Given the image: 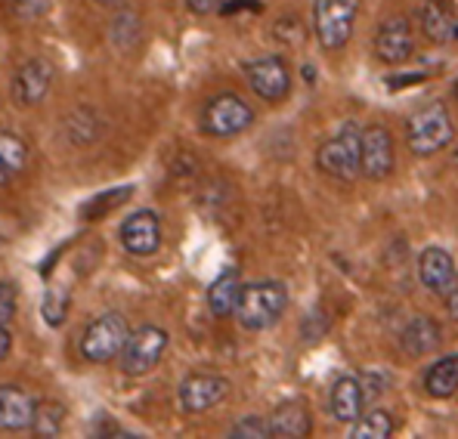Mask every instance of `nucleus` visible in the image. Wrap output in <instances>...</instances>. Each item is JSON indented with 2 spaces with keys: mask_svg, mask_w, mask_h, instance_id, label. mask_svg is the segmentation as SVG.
I'll return each mask as SVG.
<instances>
[{
  "mask_svg": "<svg viewBox=\"0 0 458 439\" xmlns=\"http://www.w3.org/2000/svg\"><path fill=\"white\" fill-rule=\"evenodd\" d=\"M285 307H288L285 285L276 279H264V282H251V285H242L233 316L245 331H267L282 319Z\"/></svg>",
  "mask_w": 458,
  "mask_h": 439,
  "instance_id": "f257e3e1",
  "label": "nucleus"
},
{
  "mask_svg": "<svg viewBox=\"0 0 458 439\" xmlns=\"http://www.w3.org/2000/svg\"><path fill=\"white\" fill-rule=\"evenodd\" d=\"M455 137L453 118H449L443 103H424L419 106L406 121V143L412 155H437L440 148H446Z\"/></svg>",
  "mask_w": 458,
  "mask_h": 439,
  "instance_id": "f03ea898",
  "label": "nucleus"
},
{
  "mask_svg": "<svg viewBox=\"0 0 458 439\" xmlns=\"http://www.w3.org/2000/svg\"><path fill=\"white\" fill-rule=\"evenodd\" d=\"M127 337H131V328H127V319L121 313H103L99 319H93L90 325L81 334V356L87 362H97V366H106V362L118 359L121 350H124Z\"/></svg>",
  "mask_w": 458,
  "mask_h": 439,
  "instance_id": "7ed1b4c3",
  "label": "nucleus"
},
{
  "mask_svg": "<svg viewBox=\"0 0 458 439\" xmlns=\"http://www.w3.org/2000/svg\"><path fill=\"white\" fill-rule=\"evenodd\" d=\"M360 146H362V131L356 124H347L332 139H326L319 146L316 165H319L322 173H328L335 180H356L360 177Z\"/></svg>",
  "mask_w": 458,
  "mask_h": 439,
  "instance_id": "20e7f679",
  "label": "nucleus"
},
{
  "mask_svg": "<svg viewBox=\"0 0 458 439\" xmlns=\"http://www.w3.org/2000/svg\"><path fill=\"white\" fill-rule=\"evenodd\" d=\"M360 16V0H316L313 29L326 50H341L353 38V25Z\"/></svg>",
  "mask_w": 458,
  "mask_h": 439,
  "instance_id": "39448f33",
  "label": "nucleus"
},
{
  "mask_svg": "<svg viewBox=\"0 0 458 439\" xmlns=\"http://www.w3.org/2000/svg\"><path fill=\"white\" fill-rule=\"evenodd\" d=\"M254 121L251 106L235 93H220V97L208 99V106L201 109V131L208 137H239L242 131H248Z\"/></svg>",
  "mask_w": 458,
  "mask_h": 439,
  "instance_id": "423d86ee",
  "label": "nucleus"
},
{
  "mask_svg": "<svg viewBox=\"0 0 458 439\" xmlns=\"http://www.w3.org/2000/svg\"><path fill=\"white\" fill-rule=\"evenodd\" d=\"M167 350V331L158 325H143L131 331L124 350H121V371L127 377H143L158 366Z\"/></svg>",
  "mask_w": 458,
  "mask_h": 439,
  "instance_id": "0eeeda50",
  "label": "nucleus"
},
{
  "mask_svg": "<svg viewBox=\"0 0 458 439\" xmlns=\"http://www.w3.org/2000/svg\"><path fill=\"white\" fill-rule=\"evenodd\" d=\"M245 78L264 103H282L292 90V74L282 56H258L245 63Z\"/></svg>",
  "mask_w": 458,
  "mask_h": 439,
  "instance_id": "6e6552de",
  "label": "nucleus"
},
{
  "mask_svg": "<svg viewBox=\"0 0 458 439\" xmlns=\"http://www.w3.org/2000/svg\"><path fill=\"white\" fill-rule=\"evenodd\" d=\"M396 152H394V137L387 127L372 124L362 131V146H360V173L369 180H387L394 173Z\"/></svg>",
  "mask_w": 458,
  "mask_h": 439,
  "instance_id": "1a4fd4ad",
  "label": "nucleus"
},
{
  "mask_svg": "<svg viewBox=\"0 0 458 439\" xmlns=\"http://www.w3.org/2000/svg\"><path fill=\"white\" fill-rule=\"evenodd\" d=\"M226 393L229 381L224 375H190L180 384L177 400L186 415H201V411H211L217 402H224Z\"/></svg>",
  "mask_w": 458,
  "mask_h": 439,
  "instance_id": "9d476101",
  "label": "nucleus"
},
{
  "mask_svg": "<svg viewBox=\"0 0 458 439\" xmlns=\"http://www.w3.org/2000/svg\"><path fill=\"white\" fill-rule=\"evenodd\" d=\"M415 53V35H412V22L403 16H394L387 22H381L378 35H375V56L387 65H400L409 63Z\"/></svg>",
  "mask_w": 458,
  "mask_h": 439,
  "instance_id": "9b49d317",
  "label": "nucleus"
},
{
  "mask_svg": "<svg viewBox=\"0 0 458 439\" xmlns=\"http://www.w3.org/2000/svg\"><path fill=\"white\" fill-rule=\"evenodd\" d=\"M121 245L133 257H152L161 248V220L152 211H137L121 226Z\"/></svg>",
  "mask_w": 458,
  "mask_h": 439,
  "instance_id": "f8f14e48",
  "label": "nucleus"
},
{
  "mask_svg": "<svg viewBox=\"0 0 458 439\" xmlns=\"http://www.w3.org/2000/svg\"><path fill=\"white\" fill-rule=\"evenodd\" d=\"M50 87H53L50 63H47V59H29V63L16 72V78H13V99H16V106H22V109H31V106L44 103Z\"/></svg>",
  "mask_w": 458,
  "mask_h": 439,
  "instance_id": "ddd939ff",
  "label": "nucleus"
},
{
  "mask_svg": "<svg viewBox=\"0 0 458 439\" xmlns=\"http://www.w3.org/2000/svg\"><path fill=\"white\" fill-rule=\"evenodd\" d=\"M419 279L430 294L446 297L453 288H458L453 254H446L443 248H428V251L419 257Z\"/></svg>",
  "mask_w": 458,
  "mask_h": 439,
  "instance_id": "4468645a",
  "label": "nucleus"
},
{
  "mask_svg": "<svg viewBox=\"0 0 458 439\" xmlns=\"http://www.w3.org/2000/svg\"><path fill=\"white\" fill-rule=\"evenodd\" d=\"M31 415H35V402L25 390L13 387V384H0V430L4 434H22L31 427Z\"/></svg>",
  "mask_w": 458,
  "mask_h": 439,
  "instance_id": "2eb2a0df",
  "label": "nucleus"
},
{
  "mask_svg": "<svg viewBox=\"0 0 458 439\" xmlns=\"http://www.w3.org/2000/svg\"><path fill=\"white\" fill-rule=\"evenodd\" d=\"M362 405H366V384H362V377L341 375L332 387V396H328L332 415L341 424H353L362 415Z\"/></svg>",
  "mask_w": 458,
  "mask_h": 439,
  "instance_id": "dca6fc26",
  "label": "nucleus"
},
{
  "mask_svg": "<svg viewBox=\"0 0 458 439\" xmlns=\"http://www.w3.org/2000/svg\"><path fill=\"white\" fill-rule=\"evenodd\" d=\"M267 427H269V436H276V439H301V436H310L313 418H310L304 402L288 400V402L276 405V411L267 418Z\"/></svg>",
  "mask_w": 458,
  "mask_h": 439,
  "instance_id": "f3484780",
  "label": "nucleus"
},
{
  "mask_svg": "<svg viewBox=\"0 0 458 439\" xmlns=\"http://www.w3.org/2000/svg\"><path fill=\"white\" fill-rule=\"evenodd\" d=\"M443 343V334H440V325H437L430 316H415L412 322H406V328L400 331V347L406 356H421L434 353L437 347Z\"/></svg>",
  "mask_w": 458,
  "mask_h": 439,
  "instance_id": "a211bd4d",
  "label": "nucleus"
},
{
  "mask_svg": "<svg viewBox=\"0 0 458 439\" xmlns=\"http://www.w3.org/2000/svg\"><path fill=\"white\" fill-rule=\"evenodd\" d=\"M455 29H458V16L453 0H428L421 6V31L428 40L446 44V40L455 38Z\"/></svg>",
  "mask_w": 458,
  "mask_h": 439,
  "instance_id": "6ab92c4d",
  "label": "nucleus"
},
{
  "mask_svg": "<svg viewBox=\"0 0 458 439\" xmlns=\"http://www.w3.org/2000/svg\"><path fill=\"white\" fill-rule=\"evenodd\" d=\"M242 294V282H239V269H224V273L214 279V285L208 288V309H211L217 319L235 313V303Z\"/></svg>",
  "mask_w": 458,
  "mask_h": 439,
  "instance_id": "aec40b11",
  "label": "nucleus"
},
{
  "mask_svg": "<svg viewBox=\"0 0 458 439\" xmlns=\"http://www.w3.org/2000/svg\"><path fill=\"white\" fill-rule=\"evenodd\" d=\"M424 390L434 400H449L458 390V353H449L443 359H437L424 375Z\"/></svg>",
  "mask_w": 458,
  "mask_h": 439,
  "instance_id": "412c9836",
  "label": "nucleus"
},
{
  "mask_svg": "<svg viewBox=\"0 0 458 439\" xmlns=\"http://www.w3.org/2000/svg\"><path fill=\"white\" fill-rule=\"evenodd\" d=\"M25 161H29V146L19 133L4 131L0 133V186L16 180L22 173Z\"/></svg>",
  "mask_w": 458,
  "mask_h": 439,
  "instance_id": "4be33fe9",
  "label": "nucleus"
},
{
  "mask_svg": "<svg viewBox=\"0 0 458 439\" xmlns=\"http://www.w3.org/2000/svg\"><path fill=\"white\" fill-rule=\"evenodd\" d=\"M356 427L350 430L353 439H387L394 434V418L387 415L384 409H375V411H366V415L356 418Z\"/></svg>",
  "mask_w": 458,
  "mask_h": 439,
  "instance_id": "5701e85b",
  "label": "nucleus"
},
{
  "mask_svg": "<svg viewBox=\"0 0 458 439\" xmlns=\"http://www.w3.org/2000/svg\"><path fill=\"white\" fill-rule=\"evenodd\" d=\"M63 418H65V409L59 402H53V400L35 402L31 430H35V436H40V439H50V436L59 434V427H63Z\"/></svg>",
  "mask_w": 458,
  "mask_h": 439,
  "instance_id": "b1692460",
  "label": "nucleus"
},
{
  "mask_svg": "<svg viewBox=\"0 0 458 439\" xmlns=\"http://www.w3.org/2000/svg\"><path fill=\"white\" fill-rule=\"evenodd\" d=\"M40 313H44V319L50 322L53 328L63 325V322H65V313H69V291H59V288H50V291L44 294V307H40Z\"/></svg>",
  "mask_w": 458,
  "mask_h": 439,
  "instance_id": "393cba45",
  "label": "nucleus"
},
{
  "mask_svg": "<svg viewBox=\"0 0 458 439\" xmlns=\"http://www.w3.org/2000/svg\"><path fill=\"white\" fill-rule=\"evenodd\" d=\"M229 436H233V439H267L269 427H267L264 418L251 415V418H242V421H235L233 430H229Z\"/></svg>",
  "mask_w": 458,
  "mask_h": 439,
  "instance_id": "a878e982",
  "label": "nucleus"
},
{
  "mask_svg": "<svg viewBox=\"0 0 458 439\" xmlns=\"http://www.w3.org/2000/svg\"><path fill=\"white\" fill-rule=\"evenodd\" d=\"M10 13L22 22H31V19H40L47 10H50V0H6Z\"/></svg>",
  "mask_w": 458,
  "mask_h": 439,
  "instance_id": "bb28decb",
  "label": "nucleus"
},
{
  "mask_svg": "<svg viewBox=\"0 0 458 439\" xmlns=\"http://www.w3.org/2000/svg\"><path fill=\"white\" fill-rule=\"evenodd\" d=\"M19 291L13 282H0V325H10V319L16 316Z\"/></svg>",
  "mask_w": 458,
  "mask_h": 439,
  "instance_id": "cd10ccee",
  "label": "nucleus"
},
{
  "mask_svg": "<svg viewBox=\"0 0 458 439\" xmlns=\"http://www.w3.org/2000/svg\"><path fill=\"white\" fill-rule=\"evenodd\" d=\"M220 4H224V0H186V6H190L195 16H208V13L220 10Z\"/></svg>",
  "mask_w": 458,
  "mask_h": 439,
  "instance_id": "c85d7f7f",
  "label": "nucleus"
},
{
  "mask_svg": "<svg viewBox=\"0 0 458 439\" xmlns=\"http://www.w3.org/2000/svg\"><path fill=\"white\" fill-rule=\"evenodd\" d=\"M239 10H254V13H258L260 4H258V0H233V4L220 6V13H224V16H233V13H239Z\"/></svg>",
  "mask_w": 458,
  "mask_h": 439,
  "instance_id": "c756f323",
  "label": "nucleus"
},
{
  "mask_svg": "<svg viewBox=\"0 0 458 439\" xmlns=\"http://www.w3.org/2000/svg\"><path fill=\"white\" fill-rule=\"evenodd\" d=\"M10 347H13V337H10V331H6V325H0V362L10 356Z\"/></svg>",
  "mask_w": 458,
  "mask_h": 439,
  "instance_id": "7c9ffc66",
  "label": "nucleus"
},
{
  "mask_svg": "<svg viewBox=\"0 0 458 439\" xmlns=\"http://www.w3.org/2000/svg\"><path fill=\"white\" fill-rule=\"evenodd\" d=\"M446 313H449V319L458 322V288H453V291L446 294Z\"/></svg>",
  "mask_w": 458,
  "mask_h": 439,
  "instance_id": "2f4dec72",
  "label": "nucleus"
},
{
  "mask_svg": "<svg viewBox=\"0 0 458 439\" xmlns=\"http://www.w3.org/2000/svg\"><path fill=\"white\" fill-rule=\"evenodd\" d=\"M97 4H106V6H114V4H121V0H97Z\"/></svg>",
  "mask_w": 458,
  "mask_h": 439,
  "instance_id": "473e14b6",
  "label": "nucleus"
},
{
  "mask_svg": "<svg viewBox=\"0 0 458 439\" xmlns=\"http://www.w3.org/2000/svg\"><path fill=\"white\" fill-rule=\"evenodd\" d=\"M455 165H458V146H455Z\"/></svg>",
  "mask_w": 458,
  "mask_h": 439,
  "instance_id": "72a5a7b5",
  "label": "nucleus"
},
{
  "mask_svg": "<svg viewBox=\"0 0 458 439\" xmlns=\"http://www.w3.org/2000/svg\"><path fill=\"white\" fill-rule=\"evenodd\" d=\"M455 97H458V84H455Z\"/></svg>",
  "mask_w": 458,
  "mask_h": 439,
  "instance_id": "f704fd0d",
  "label": "nucleus"
}]
</instances>
